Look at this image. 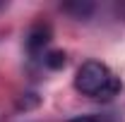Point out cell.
Returning a JSON list of instances; mask_svg holds the SVG:
<instances>
[{
    "label": "cell",
    "instance_id": "6da1fadb",
    "mask_svg": "<svg viewBox=\"0 0 125 122\" xmlns=\"http://www.w3.org/2000/svg\"><path fill=\"white\" fill-rule=\"evenodd\" d=\"M75 86L79 93L92 96L96 101H113L123 89L120 79L99 60H87L79 67L75 74Z\"/></svg>",
    "mask_w": 125,
    "mask_h": 122
},
{
    "label": "cell",
    "instance_id": "7a4b0ae2",
    "mask_svg": "<svg viewBox=\"0 0 125 122\" xmlns=\"http://www.w3.org/2000/svg\"><path fill=\"white\" fill-rule=\"evenodd\" d=\"M51 36H53V34H51V26H48L46 22H36V24L29 29L27 41H24V43H27V50H29V55H34V58L41 55L43 48L51 43Z\"/></svg>",
    "mask_w": 125,
    "mask_h": 122
},
{
    "label": "cell",
    "instance_id": "3957f363",
    "mask_svg": "<svg viewBox=\"0 0 125 122\" xmlns=\"http://www.w3.org/2000/svg\"><path fill=\"white\" fill-rule=\"evenodd\" d=\"M62 10H65V12H72V15L79 17V19H87V17L94 12V5L92 2H67V5H62Z\"/></svg>",
    "mask_w": 125,
    "mask_h": 122
},
{
    "label": "cell",
    "instance_id": "277c9868",
    "mask_svg": "<svg viewBox=\"0 0 125 122\" xmlns=\"http://www.w3.org/2000/svg\"><path fill=\"white\" fill-rule=\"evenodd\" d=\"M43 65H46L48 70H60V67H65V53L62 50H48V53H43Z\"/></svg>",
    "mask_w": 125,
    "mask_h": 122
},
{
    "label": "cell",
    "instance_id": "5b68a950",
    "mask_svg": "<svg viewBox=\"0 0 125 122\" xmlns=\"http://www.w3.org/2000/svg\"><path fill=\"white\" fill-rule=\"evenodd\" d=\"M70 122H96L94 117H75V120H70Z\"/></svg>",
    "mask_w": 125,
    "mask_h": 122
},
{
    "label": "cell",
    "instance_id": "8992f818",
    "mask_svg": "<svg viewBox=\"0 0 125 122\" xmlns=\"http://www.w3.org/2000/svg\"><path fill=\"white\" fill-rule=\"evenodd\" d=\"M0 7H2V2H0Z\"/></svg>",
    "mask_w": 125,
    "mask_h": 122
}]
</instances>
